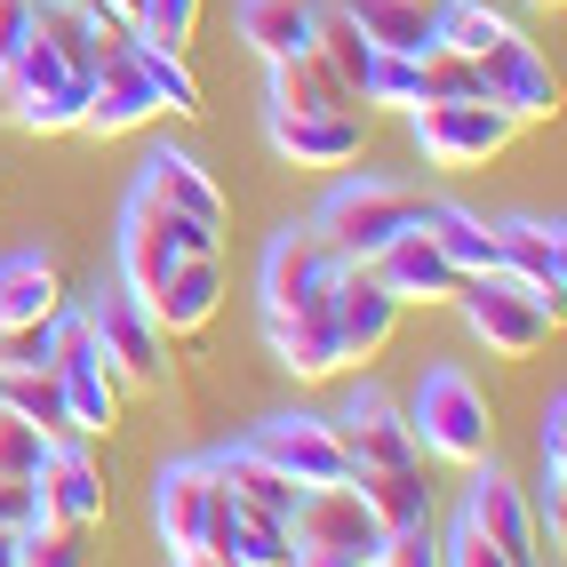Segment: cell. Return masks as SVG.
I'll use <instances>...</instances> for the list:
<instances>
[{
    "mask_svg": "<svg viewBox=\"0 0 567 567\" xmlns=\"http://www.w3.org/2000/svg\"><path fill=\"white\" fill-rule=\"evenodd\" d=\"M0 408H17L24 424H41L49 440L72 432V415H64V384H56V368H0Z\"/></svg>",
    "mask_w": 567,
    "mask_h": 567,
    "instance_id": "obj_32",
    "label": "cell"
},
{
    "mask_svg": "<svg viewBox=\"0 0 567 567\" xmlns=\"http://www.w3.org/2000/svg\"><path fill=\"white\" fill-rule=\"evenodd\" d=\"M360 104L415 112V104H424V72H415V56H400V49H375V56H368V72H360Z\"/></svg>",
    "mask_w": 567,
    "mask_h": 567,
    "instance_id": "obj_35",
    "label": "cell"
},
{
    "mask_svg": "<svg viewBox=\"0 0 567 567\" xmlns=\"http://www.w3.org/2000/svg\"><path fill=\"white\" fill-rule=\"evenodd\" d=\"M104 9H121V17H128V24H136V0H104Z\"/></svg>",
    "mask_w": 567,
    "mask_h": 567,
    "instance_id": "obj_45",
    "label": "cell"
},
{
    "mask_svg": "<svg viewBox=\"0 0 567 567\" xmlns=\"http://www.w3.org/2000/svg\"><path fill=\"white\" fill-rule=\"evenodd\" d=\"M153 121H161V96H153V81H144V64H136V24H128V32H112V41H104V56L89 72L81 128L89 136H136Z\"/></svg>",
    "mask_w": 567,
    "mask_h": 567,
    "instance_id": "obj_7",
    "label": "cell"
},
{
    "mask_svg": "<svg viewBox=\"0 0 567 567\" xmlns=\"http://www.w3.org/2000/svg\"><path fill=\"white\" fill-rule=\"evenodd\" d=\"M440 559H447V567H504L496 551H487V536H480L472 519H456V527L440 536Z\"/></svg>",
    "mask_w": 567,
    "mask_h": 567,
    "instance_id": "obj_41",
    "label": "cell"
},
{
    "mask_svg": "<svg viewBox=\"0 0 567 567\" xmlns=\"http://www.w3.org/2000/svg\"><path fill=\"white\" fill-rule=\"evenodd\" d=\"M456 305H464V328H472L496 360H536V352L551 344V328H559V312L544 305L536 288H519L512 272H472V280L456 288Z\"/></svg>",
    "mask_w": 567,
    "mask_h": 567,
    "instance_id": "obj_4",
    "label": "cell"
},
{
    "mask_svg": "<svg viewBox=\"0 0 567 567\" xmlns=\"http://www.w3.org/2000/svg\"><path fill=\"white\" fill-rule=\"evenodd\" d=\"M89 112V81H56V89H9V121L24 136H72Z\"/></svg>",
    "mask_w": 567,
    "mask_h": 567,
    "instance_id": "obj_31",
    "label": "cell"
},
{
    "mask_svg": "<svg viewBox=\"0 0 567 567\" xmlns=\"http://www.w3.org/2000/svg\"><path fill=\"white\" fill-rule=\"evenodd\" d=\"M89 328H96V352H104V368L121 375L128 392H161L168 384V328L136 305V296L121 288L104 312H89Z\"/></svg>",
    "mask_w": 567,
    "mask_h": 567,
    "instance_id": "obj_8",
    "label": "cell"
},
{
    "mask_svg": "<svg viewBox=\"0 0 567 567\" xmlns=\"http://www.w3.org/2000/svg\"><path fill=\"white\" fill-rule=\"evenodd\" d=\"M288 544H296V559H312V567H360V559H375L384 527L368 519V504L352 496V480H336V487H305V496H296Z\"/></svg>",
    "mask_w": 567,
    "mask_h": 567,
    "instance_id": "obj_6",
    "label": "cell"
},
{
    "mask_svg": "<svg viewBox=\"0 0 567 567\" xmlns=\"http://www.w3.org/2000/svg\"><path fill=\"white\" fill-rule=\"evenodd\" d=\"M336 248L312 233H280L272 248H264V280H256V296H264V312H296V305H320V296L336 288Z\"/></svg>",
    "mask_w": 567,
    "mask_h": 567,
    "instance_id": "obj_14",
    "label": "cell"
},
{
    "mask_svg": "<svg viewBox=\"0 0 567 567\" xmlns=\"http://www.w3.org/2000/svg\"><path fill=\"white\" fill-rule=\"evenodd\" d=\"M424 233L440 240V256L456 264L464 280H472V272H496V224H480L472 208H456V200H424Z\"/></svg>",
    "mask_w": 567,
    "mask_h": 567,
    "instance_id": "obj_29",
    "label": "cell"
},
{
    "mask_svg": "<svg viewBox=\"0 0 567 567\" xmlns=\"http://www.w3.org/2000/svg\"><path fill=\"white\" fill-rule=\"evenodd\" d=\"M176 248H168V216H161V200H144V193H128V216H121V288L136 296L144 312H153V296H161V280L176 272Z\"/></svg>",
    "mask_w": 567,
    "mask_h": 567,
    "instance_id": "obj_21",
    "label": "cell"
},
{
    "mask_svg": "<svg viewBox=\"0 0 567 567\" xmlns=\"http://www.w3.org/2000/svg\"><path fill=\"white\" fill-rule=\"evenodd\" d=\"M272 104L280 112H368L360 89L336 72L320 49H296V56H272Z\"/></svg>",
    "mask_w": 567,
    "mask_h": 567,
    "instance_id": "obj_22",
    "label": "cell"
},
{
    "mask_svg": "<svg viewBox=\"0 0 567 567\" xmlns=\"http://www.w3.org/2000/svg\"><path fill=\"white\" fill-rule=\"evenodd\" d=\"M504 32H512V24H504L496 9H487V0H447V9L432 17V41H440V49H456V56H472V64H480L487 49H496Z\"/></svg>",
    "mask_w": 567,
    "mask_h": 567,
    "instance_id": "obj_33",
    "label": "cell"
},
{
    "mask_svg": "<svg viewBox=\"0 0 567 567\" xmlns=\"http://www.w3.org/2000/svg\"><path fill=\"white\" fill-rule=\"evenodd\" d=\"M136 193L144 200H161L176 216H200V224H224V193H216V176L193 161V153H153L136 176Z\"/></svg>",
    "mask_w": 567,
    "mask_h": 567,
    "instance_id": "obj_25",
    "label": "cell"
},
{
    "mask_svg": "<svg viewBox=\"0 0 567 567\" xmlns=\"http://www.w3.org/2000/svg\"><path fill=\"white\" fill-rule=\"evenodd\" d=\"M64 312V272L41 248H17L0 256V328H41Z\"/></svg>",
    "mask_w": 567,
    "mask_h": 567,
    "instance_id": "obj_23",
    "label": "cell"
},
{
    "mask_svg": "<svg viewBox=\"0 0 567 567\" xmlns=\"http://www.w3.org/2000/svg\"><path fill=\"white\" fill-rule=\"evenodd\" d=\"M527 9H551V17H559V9H567V0H527Z\"/></svg>",
    "mask_w": 567,
    "mask_h": 567,
    "instance_id": "obj_46",
    "label": "cell"
},
{
    "mask_svg": "<svg viewBox=\"0 0 567 567\" xmlns=\"http://www.w3.org/2000/svg\"><path fill=\"white\" fill-rule=\"evenodd\" d=\"M136 64H144V81H153L161 112H176V121H193V112H208V104H200V81H193V64H184L176 49H153V41L136 32Z\"/></svg>",
    "mask_w": 567,
    "mask_h": 567,
    "instance_id": "obj_34",
    "label": "cell"
},
{
    "mask_svg": "<svg viewBox=\"0 0 567 567\" xmlns=\"http://www.w3.org/2000/svg\"><path fill=\"white\" fill-rule=\"evenodd\" d=\"M264 344H272V360H280L288 375H305V384H328V375L344 368L328 296H320V305H296V312H264Z\"/></svg>",
    "mask_w": 567,
    "mask_h": 567,
    "instance_id": "obj_19",
    "label": "cell"
},
{
    "mask_svg": "<svg viewBox=\"0 0 567 567\" xmlns=\"http://www.w3.org/2000/svg\"><path fill=\"white\" fill-rule=\"evenodd\" d=\"M472 472H480V464H472ZM464 519L487 536V551H496L504 567H536V559H551V551H544V527H536V504H527V496H519V480H504L496 464L472 480Z\"/></svg>",
    "mask_w": 567,
    "mask_h": 567,
    "instance_id": "obj_10",
    "label": "cell"
},
{
    "mask_svg": "<svg viewBox=\"0 0 567 567\" xmlns=\"http://www.w3.org/2000/svg\"><path fill=\"white\" fill-rule=\"evenodd\" d=\"M328 312H336V344H344V360H375L392 344V328H400L408 305L368 272V264H344L336 288H328Z\"/></svg>",
    "mask_w": 567,
    "mask_h": 567,
    "instance_id": "obj_13",
    "label": "cell"
},
{
    "mask_svg": "<svg viewBox=\"0 0 567 567\" xmlns=\"http://www.w3.org/2000/svg\"><path fill=\"white\" fill-rule=\"evenodd\" d=\"M415 72H424V104H440V96H480V64L456 56V49H440V41L415 56Z\"/></svg>",
    "mask_w": 567,
    "mask_h": 567,
    "instance_id": "obj_38",
    "label": "cell"
},
{
    "mask_svg": "<svg viewBox=\"0 0 567 567\" xmlns=\"http://www.w3.org/2000/svg\"><path fill=\"white\" fill-rule=\"evenodd\" d=\"M336 440H344V456H352V472L360 464H424V447H415V432H408V408L392 400V392H352V408L336 415Z\"/></svg>",
    "mask_w": 567,
    "mask_h": 567,
    "instance_id": "obj_18",
    "label": "cell"
},
{
    "mask_svg": "<svg viewBox=\"0 0 567 567\" xmlns=\"http://www.w3.org/2000/svg\"><path fill=\"white\" fill-rule=\"evenodd\" d=\"M49 368H56V384H64L72 440H112V432H121V375L104 368L89 312H56V352H49Z\"/></svg>",
    "mask_w": 567,
    "mask_h": 567,
    "instance_id": "obj_5",
    "label": "cell"
},
{
    "mask_svg": "<svg viewBox=\"0 0 567 567\" xmlns=\"http://www.w3.org/2000/svg\"><path fill=\"white\" fill-rule=\"evenodd\" d=\"M32 487H41V512L56 519V527H72V536H89V527L104 519V504H112V487H104V472H96V456L81 440H49V456H41V472H32Z\"/></svg>",
    "mask_w": 567,
    "mask_h": 567,
    "instance_id": "obj_12",
    "label": "cell"
},
{
    "mask_svg": "<svg viewBox=\"0 0 567 567\" xmlns=\"http://www.w3.org/2000/svg\"><path fill=\"white\" fill-rule=\"evenodd\" d=\"M216 305H224V256H184L153 296V320L168 336H193V328L216 320Z\"/></svg>",
    "mask_w": 567,
    "mask_h": 567,
    "instance_id": "obj_24",
    "label": "cell"
},
{
    "mask_svg": "<svg viewBox=\"0 0 567 567\" xmlns=\"http://www.w3.org/2000/svg\"><path fill=\"white\" fill-rule=\"evenodd\" d=\"M408 224H424V193H408V184H392V176H344L320 200L312 233L336 248V264H368L384 240H400Z\"/></svg>",
    "mask_w": 567,
    "mask_h": 567,
    "instance_id": "obj_2",
    "label": "cell"
},
{
    "mask_svg": "<svg viewBox=\"0 0 567 567\" xmlns=\"http://www.w3.org/2000/svg\"><path fill=\"white\" fill-rule=\"evenodd\" d=\"M233 559H248V567H280V559H296V544H288L280 519L240 512V527H233Z\"/></svg>",
    "mask_w": 567,
    "mask_h": 567,
    "instance_id": "obj_39",
    "label": "cell"
},
{
    "mask_svg": "<svg viewBox=\"0 0 567 567\" xmlns=\"http://www.w3.org/2000/svg\"><path fill=\"white\" fill-rule=\"evenodd\" d=\"M208 464H216L224 487H233V504H240V512H264V519H280V527H288V512H296V496H305V487L280 480L248 440H240V447H224V456H208Z\"/></svg>",
    "mask_w": 567,
    "mask_h": 567,
    "instance_id": "obj_26",
    "label": "cell"
},
{
    "mask_svg": "<svg viewBox=\"0 0 567 567\" xmlns=\"http://www.w3.org/2000/svg\"><path fill=\"white\" fill-rule=\"evenodd\" d=\"M408 432L432 464L472 472V464H487V447H496V415H487V392L464 368H432L408 400Z\"/></svg>",
    "mask_w": 567,
    "mask_h": 567,
    "instance_id": "obj_1",
    "label": "cell"
},
{
    "mask_svg": "<svg viewBox=\"0 0 567 567\" xmlns=\"http://www.w3.org/2000/svg\"><path fill=\"white\" fill-rule=\"evenodd\" d=\"M496 272H512L519 288H536L544 305L559 312V296H567V240H559V224H536V216L496 224Z\"/></svg>",
    "mask_w": 567,
    "mask_h": 567,
    "instance_id": "obj_20",
    "label": "cell"
},
{
    "mask_svg": "<svg viewBox=\"0 0 567 567\" xmlns=\"http://www.w3.org/2000/svg\"><path fill=\"white\" fill-rule=\"evenodd\" d=\"M24 41H32V0H0V72L17 64Z\"/></svg>",
    "mask_w": 567,
    "mask_h": 567,
    "instance_id": "obj_42",
    "label": "cell"
},
{
    "mask_svg": "<svg viewBox=\"0 0 567 567\" xmlns=\"http://www.w3.org/2000/svg\"><path fill=\"white\" fill-rule=\"evenodd\" d=\"M240 41H248L264 64L312 49V0H240Z\"/></svg>",
    "mask_w": 567,
    "mask_h": 567,
    "instance_id": "obj_30",
    "label": "cell"
},
{
    "mask_svg": "<svg viewBox=\"0 0 567 567\" xmlns=\"http://www.w3.org/2000/svg\"><path fill=\"white\" fill-rule=\"evenodd\" d=\"M408 136H415V153H424V168L464 176V168L496 161L504 144L519 136V121L504 104H487V96H440V104H415L408 112Z\"/></svg>",
    "mask_w": 567,
    "mask_h": 567,
    "instance_id": "obj_3",
    "label": "cell"
},
{
    "mask_svg": "<svg viewBox=\"0 0 567 567\" xmlns=\"http://www.w3.org/2000/svg\"><path fill=\"white\" fill-rule=\"evenodd\" d=\"M248 447H256L280 480H296V487H336V480H352V456H344V440H336L328 415H272V424L248 432Z\"/></svg>",
    "mask_w": 567,
    "mask_h": 567,
    "instance_id": "obj_9",
    "label": "cell"
},
{
    "mask_svg": "<svg viewBox=\"0 0 567 567\" xmlns=\"http://www.w3.org/2000/svg\"><path fill=\"white\" fill-rule=\"evenodd\" d=\"M480 96L504 104L519 128H527V121H551V112H559V81H551V64L536 56V41H527V32H504V41L480 56Z\"/></svg>",
    "mask_w": 567,
    "mask_h": 567,
    "instance_id": "obj_11",
    "label": "cell"
},
{
    "mask_svg": "<svg viewBox=\"0 0 567 567\" xmlns=\"http://www.w3.org/2000/svg\"><path fill=\"white\" fill-rule=\"evenodd\" d=\"M136 32L153 49H193V32H200V0H136Z\"/></svg>",
    "mask_w": 567,
    "mask_h": 567,
    "instance_id": "obj_36",
    "label": "cell"
},
{
    "mask_svg": "<svg viewBox=\"0 0 567 567\" xmlns=\"http://www.w3.org/2000/svg\"><path fill=\"white\" fill-rule=\"evenodd\" d=\"M49 456V432L41 424H24L17 408H0V480H32Z\"/></svg>",
    "mask_w": 567,
    "mask_h": 567,
    "instance_id": "obj_37",
    "label": "cell"
},
{
    "mask_svg": "<svg viewBox=\"0 0 567 567\" xmlns=\"http://www.w3.org/2000/svg\"><path fill=\"white\" fill-rule=\"evenodd\" d=\"M208 504H216V472H208V456H184V464L161 472V487H153V527H161V551H168L176 567H200Z\"/></svg>",
    "mask_w": 567,
    "mask_h": 567,
    "instance_id": "obj_16",
    "label": "cell"
},
{
    "mask_svg": "<svg viewBox=\"0 0 567 567\" xmlns=\"http://www.w3.org/2000/svg\"><path fill=\"white\" fill-rule=\"evenodd\" d=\"M352 496L368 504L375 527H408V519H432V487H424V464H360L352 472Z\"/></svg>",
    "mask_w": 567,
    "mask_h": 567,
    "instance_id": "obj_27",
    "label": "cell"
},
{
    "mask_svg": "<svg viewBox=\"0 0 567 567\" xmlns=\"http://www.w3.org/2000/svg\"><path fill=\"white\" fill-rule=\"evenodd\" d=\"M536 456L567 472V400H559V392H551V408H544V432H536Z\"/></svg>",
    "mask_w": 567,
    "mask_h": 567,
    "instance_id": "obj_43",
    "label": "cell"
},
{
    "mask_svg": "<svg viewBox=\"0 0 567 567\" xmlns=\"http://www.w3.org/2000/svg\"><path fill=\"white\" fill-rule=\"evenodd\" d=\"M368 272L384 280V288L400 296V305H447V296L464 288V272L440 256V240L424 233V224H408L400 240H384V248L368 256Z\"/></svg>",
    "mask_w": 567,
    "mask_h": 567,
    "instance_id": "obj_17",
    "label": "cell"
},
{
    "mask_svg": "<svg viewBox=\"0 0 567 567\" xmlns=\"http://www.w3.org/2000/svg\"><path fill=\"white\" fill-rule=\"evenodd\" d=\"M0 567H17V527H0Z\"/></svg>",
    "mask_w": 567,
    "mask_h": 567,
    "instance_id": "obj_44",
    "label": "cell"
},
{
    "mask_svg": "<svg viewBox=\"0 0 567 567\" xmlns=\"http://www.w3.org/2000/svg\"><path fill=\"white\" fill-rule=\"evenodd\" d=\"M368 49H400V56H424L432 49V9L424 0H336Z\"/></svg>",
    "mask_w": 567,
    "mask_h": 567,
    "instance_id": "obj_28",
    "label": "cell"
},
{
    "mask_svg": "<svg viewBox=\"0 0 567 567\" xmlns=\"http://www.w3.org/2000/svg\"><path fill=\"white\" fill-rule=\"evenodd\" d=\"M264 136L272 153L296 168H352L360 161V136H368V112H264Z\"/></svg>",
    "mask_w": 567,
    "mask_h": 567,
    "instance_id": "obj_15",
    "label": "cell"
},
{
    "mask_svg": "<svg viewBox=\"0 0 567 567\" xmlns=\"http://www.w3.org/2000/svg\"><path fill=\"white\" fill-rule=\"evenodd\" d=\"M49 352H56V320H41V328H0V368H49Z\"/></svg>",
    "mask_w": 567,
    "mask_h": 567,
    "instance_id": "obj_40",
    "label": "cell"
}]
</instances>
